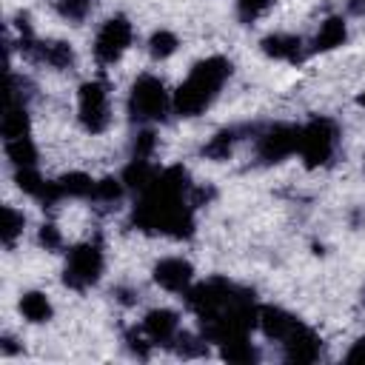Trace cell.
<instances>
[{"mask_svg": "<svg viewBox=\"0 0 365 365\" xmlns=\"http://www.w3.org/2000/svg\"><path fill=\"white\" fill-rule=\"evenodd\" d=\"M29 134H31L29 100H14V97H9V103H6V114H3V140L29 137Z\"/></svg>", "mask_w": 365, "mask_h": 365, "instance_id": "17", "label": "cell"}, {"mask_svg": "<svg viewBox=\"0 0 365 365\" xmlns=\"http://www.w3.org/2000/svg\"><path fill=\"white\" fill-rule=\"evenodd\" d=\"M271 6H274V0H237V17H240L242 23H254V20H259Z\"/></svg>", "mask_w": 365, "mask_h": 365, "instance_id": "29", "label": "cell"}, {"mask_svg": "<svg viewBox=\"0 0 365 365\" xmlns=\"http://www.w3.org/2000/svg\"><path fill=\"white\" fill-rule=\"evenodd\" d=\"M106 268V257H103V245L100 240H88L80 242L74 248L66 251V265H63V282L74 291H88L91 285L100 282Z\"/></svg>", "mask_w": 365, "mask_h": 365, "instance_id": "5", "label": "cell"}, {"mask_svg": "<svg viewBox=\"0 0 365 365\" xmlns=\"http://www.w3.org/2000/svg\"><path fill=\"white\" fill-rule=\"evenodd\" d=\"M154 148H157L154 131H151V128H140V131L134 134V140H131V160H151Z\"/></svg>", "mask_w": 365, "mask_h": 365, "instance_id": "27", "label": "cell"}, {"mask_svg": "<svg viewBox=\"0 0 365 365\" xmlns=\"http://www.w3.org/2000/svg\"><path fill=\"white\" fill-rule=\"evenodd\" d=\"M91 11V0H57V14L68 23H83Z\"/></svg>", "mask_w": 365, "mask_h": 365, "instance_id": "28", "label": "cell"}, {"mask_svg": "<svg viewBox=\"0 0 365 365\" xmlns=\"http://www.w3.org/2000/svg\"><path fill=\"white\" fill-rule=\"evenodd\" d=\"M171 108V97L160 77L143 74L128 91V117L134 123H163Z\"/></svg>", "mask_w": 365, "mask_h": 365, "instance_id": "6", "label": "cell"}, {"mask_svg": "<svg viewBox=\"0 0 365 365\" xmlns=\"http://www.w3.org/2000/svg\"><path fill=\"white\" fill-rule=\"evenodd\" d=\"M182 297L185 305L197 314L202 336L208 342L220 345L237 336H248L257 328L259 305L254 302V291L225 277H211L205 282H197Z\"/></svg>", "mask_w": 365, "mask_h": 365, "instance_id": "2", "label": "cell"}, {"mask_svg": "<svg viewBox=\"0 0 365 365\" xmlns=\"http://www.w3.org/2000/svg\"><path fill=\"white\" fill-rule=\"evenodd\" d=\"M140 331L151 339V345H168L174 342V336L180 334V314L171 308H154L143 317Z\"/></svg>", "mask_w": 365, "mask_h": 365, "instance_id": "12", "label": "cell"}, {"mask_svg": "<svg viewBox=\"0 0 365 365\" xmlns=\"http://www.w3.org/2000/svg\"><path fill=\"white\" fill-rule=\"evenodd\" d=\"M23 228H26V217H23L17 208L3 205V225H0V237H3V245H6V248H11V245H14V240L23 234Z\"/></svg>", "mask_w": 365, "mask_h": 365, "instance_id": "25", "label": "cell"}, {"mask_svg": "<svg viewBox=\"0 0 365 365\" xmlns=\"http://www.w3.org/2000/svg\"><path fill=\"white\" fill-rule=\"evenodd\" d=\"M339 148V125L331 117H311L305 125H299V157L305 168H322L331 165L334 154Z\"/></svg>", "mask_w": 365, "mask_h": 365, "instance_id": "4", "label": "cell"}, {"mask_svg": "<svg viewBox=\"0 0 365 365\" xmlns=\"http://www.w3.org/2000/svg\"><path fill=\"white\" fill-rule=\"evenodd\" d=\"M259 48H262L265 57L282 60V63H302L305 54H308L305 46H302V40H299L297 34H282V31L262 37V40H259Z\"/></svg>", "mask_w": 365, "mask_h": 365, "instance_id": "15", "label": "cell"}, {"mask_svg": "<svg viewBox=\"0 0 365 365\" xmlns=\"http://www.w3.org/2000/svg\"><path fill=\"white\" fill-rule=\"evenodd\" d=\"M356 103H359V106H362V108H365V91H362V94H359V97H356Z\"/></svg>", "mask_w": 365, "mask_h": 365, "instance_id": "33", "label": "cell"}, {"mask_svg": "<svg viewBox=\"0 0 365 365\" xmlns=\"http://www.w3.org/2000/svg\"><path fill=\"white\" fill-rule=\"evenodd\" d=\"M228 77H231V60H225L220 54L194 63V68L188 71V77L177 86V91L171 97L174 114H180V117L202 114L217 100V94Z\"/></svg>", "mask_w": 365, "mask_h": 365, "instance_id": "3", "label": "cell"}, {"mask_svg": "<svg viewBox=\"0 0 365 365\" xmlns=\"http://www.w3.org/2000/svg\"><path fill=\"white\" fill-rule=\"evenodd\" d=\"M254 148H257L259 163H265V165L282 163L299 151V125H288V123L265 125L262 131H257Z\"/></svg>", "mask_w": 365, "mask_h": 365, "instance_id": "8", "label": "cell"}, {"mask_svg": "<svg viewBox=\"0 0 365 365\" xmlns=\"http://www.w3.org/2000/svg\"><path fill=\"white\" fill-rule=\"evenodd\" d=\"M362 302H365V288H362Z\"/></svg>", "mask_w": 365, "mask_h": 365, "instance_id": "34", "label": "cell"}, {"mask_svg": "<svg viewBox=\"0 0 365 365\" xmlns=\"http://www.w3.org/2000/svg\"><path fill=\"white\" fill-rule=\"evenodd\" d=\"M362 165H365V160H362Z\"/></svg>", "mask_w": 365, "mask_h": 365, "instance_id": "35", "label": "cell"}, {"mask_svg": "<svg viewBox=\"0 0 365 365\" xmlns=\"http://www.w3.org/2000/svg\"><path fill=\"white\" fill-rule=\"evenodd\" d=\"M348 11L356 17H365V0H348Z\"/></svg>", "mask_w": 365, "mask_h": 365, "instance_id": "32", "label": "cell"}, {"mask_svg": "<svg viewBox=\"0 0 365 365\" xmlns=\"http://www.w3.org/2000/svg\"><path fill=\"white\" fill-rule=\"evenodd\" d=\"M345 359H348V362H365V336H359V339L354 342V348L345 354Z\"/></svg>", "mask_w": 365, "mask_h": 365, "instance_id": "31", "label": "cell"}, {"mask_svg": "<svg viewBox=\"0 0 365 365\" xmlns=\"http://www.w3.org/2000/svg\"><path fill=\"white\" fill-rule=\"evenodd\" d=\"M125 194V182L123 177H103L94 182V191H91V205L100 208V211H108V208H117V202L123 200Z\"/></svg>", "mask_w": 365, "mask_h": 365, "instance_id": "18", "label": "cell"}, {"mask_svg": "<svg viewBox=\"0 0 365 365\" xmlns=\"http://www.w3.org/2000/svg\"><path fill=\"white\" fill-rule=\"evenodd\" d=\"M345 40H348V26H345V20H342L339 14H331V17H325V20L319 23V29H317V34H314L308 51H314V54L334 51V48L345 46Z\"/></svg>", "mask_w": 365, "mask_h": 365, "instance_id": "16", "label": "cell"}, {"mask_svg": "<svg viewBox=\"0 0 365 365\" xmlns=\"http://www.w3.org/2000/svg\"><path fill=\"white\" fill-rule=\"evenodd\" d=\"M279 345H282V354L288 362H317L322 356V339L305 322H299V328Z\"/></svg>", "mask_w": 365, "mask_h": 365, "instance_id": "13", "label": "cell"}, {"mask_svg": "<svg viewBox=\"0 0 365 365\" xmlns=\"http://www.w3.org/2000/svg\"><path fill=\"white\" fill-rule=\"evenodd\" d=\"M151 277L160 288H165L171 294H185L194 285V265L182 257H165L154 265Z\"/></svg>", "mask_w": 365, "mask_h": 365, "instance_id": "11", "label": "cell"}, {"mask_svg": "<svg viewBox=\"0 0 365 365\" xmlns=\"http://www.w3.org/2000/svg\"><path fill=\"white\" fill-rule=\"evenodd\" d=\"M220 356L225 362H234V365H251V362L259 359V348L251 345L248 336H237V339L220 342Z\"/></svg>", "mask_w": 365, "mask_h": 365, "instance_id": "20", "label": "cell"}, {"mask_svg": "<svg viewBox=\"0 0 365 365\" xmlns=\"http://www.w3.org/2000/svg\"><path fill=\"white\" fill-rule=\"evenodd\" d=\"M94 182H97V180H91V177L83 174V171H68V174L57 177V188H60L63 200H66V197H71V200H88L91 191H94Z\"/></svg>", "mask_w": 365, "mask_h": 365, "instance_id": "21", "label": "cell"}, {"mask_svg": "<svg viewBox=\"0 0 365 365\" xmlns=\"http://www.w3.org/2000/svg\"><path fill=\"white\" fill-rule=\"evenodd\" d=\"M191 188L194 182L182 165L157 168L154 180L137 194V202L131 208V225L145 234L188 240L197 228Z\"/></svg>", "mask_w": 365, "mask_h": 365, "instance_id": "1", "label": "cell"}, {"mask_svg": "<svg viewBox=\"0 0 365 365\" xmlns=\"http://www.w3.org/2000/svg\"><path fill=\"white\" fill-rule=\"evenodd\" d=\"M6 157L11 160L14 168H29V165H37V145L29 137H14V140H6Z\"/></svg>", "mask_w": 365, "mask_h": 365, "instance_id": "23", "label": "cell"}, {"mask_svg": "<svg viewBox=\"0 0 365 365\" xmlns=\"http://www.w3.org/2000/svg\"><path fill=\"white\" fill-rule=\"evenodd\" d=\"M237 140H240V128H220L205 145H202V157H208V160H228L231 157V151H234V145H237Z\"/></svg>", "mask_w": 365, "mask_h": 365, "instance_id": "22", "label": "cell"}, {"mask_svg": "<svg viewBox=\"0 0 365 365\" xmlns=\"http://www.w3.org/2000/svg\"><path fill=\"white\" fill-rule=\"evenodd\" d=\"M131 40H134V29H131L128 17H123V14L108 17V20L100 26L97 37H94V57H97V63L114 66V63L128 51Z\"/></svg>", "mask_w": 365, "mask_h": 365, "instance_id": "9", "label": "cell"}, {"mask_svg": "<svg viewBox=\"0 0 365 365\" xmlns=\"http://www.w3.org/2000/svg\"><path fill=\"white\" fill-rule=\"evenodd\" d=\"M299 322H302L299 317H294V314H288L285 308H277V305H259V314H257V328L274 342L288 339L299 328Z\"/></svg>", "mask_w": 365, "mask_h": 365, "instance_id": "14", "label": "cell"}, {"mask_svg": "<svg viewBox=\"0 0 365 365\" xmlns=\"http://www.w3.org/2000/svg\"><path fill=\"white\" fill-rule=\"evenodd\" d=\"M40 245L46 248V251H60V245H63V237H60V231H57V225H51V222H46V225H40Z\"/></svg>", "mask_w": 365, "mask_h": 365, "instance_id": "30", "label": "cell"}, {"mask_svg": "<svg viewBox=\"0 0 365 365\" xmlns=\"http://www.w3.org/2000/svg\"><path fill=\"white\" fill-rule=\"evenodd\" d=\"M208 339L200 334V336H194V334H185V331H180L177 336H174V342H171V348L180 354V356H185V359H191V356H205L208 354V345H205Z\"/></svg>", "mask_w": 365, "mask_h": 365, "instance_id": "26", "label": "cell"}, {"mask_svg": "<svg viewBox=\"0 0 365 365\" xmlns=\"http://www.w3.org/2000/svg\"><path fill=\"white\" fill-rule=\"evenodd\" d=\"M177 46H180V40H177V34L168 31V29H157V31L148 37V54H151L154 60H168V57L177 51Z\"/></svg>", "mask_w": 365, "mask_h": 365, "instance_id": "24", "label": "cell"}, {"mask_svg": "<svg viewBox=\"0 0 365 365\" xmlns=\"http://www.w3.org/2000/svg\"><path fill=\"white\" fill-rule=\"evenodd\" d=\"M77 117L88 134H100L108 128V86L103 80H86L77 91Z\"/></svg>", "mask_w": 365, "mask_h": 365, "instance_id": "7", "label": "cell"}, {"mask_svg": "<svg viewBox=\"0 0 365 365\" xmlns=\"http://www.w3.org/2000/svg\"><path fill=\"white\" fill-rule=\"evenodd\" d=\"M20 314L29 319V322H34V325H40V322H48L51 319V314H54V308H51V299L43 294V291H26L23 297H20Z\"/></svg>", "mask_w": 365, "mask_h": 365, "instance_id": "19", "label": "cell"}, {"mask_svg": "<svg viewBox=\"0 0 365 365\" xmlns=\"http://www.w3.org/2000/svg\"><path fill=\"white\" fill-rule=\"evenodd\" d=\"M20 51L34 60V63H43L48 68H57V71H66L74 66V48L66 43V40H37V37H26L20 40Z\"/></svg>", "mask_w": 365, "mask_h": 365, "instance_id": "10", "label": "cell"}]
</instances>
